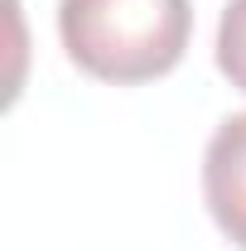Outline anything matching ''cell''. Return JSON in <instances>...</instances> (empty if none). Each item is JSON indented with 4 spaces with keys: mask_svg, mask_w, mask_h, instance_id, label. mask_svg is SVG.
Wrapping results in <instances>:
<instances>
[{
    "mask_svg": "<svg viewBox=\"0 0 246 251\" xmlns=\"http://www.w3.org/2000/svg\"><path fill=\"white\" fill-rule=\"evenodd\" d=\"M188 34V0H58V39L68 58L116 87L154 82L179 68Z\"/></svg>",
    "mask_w": 246,
    "mask_h": 251,
    "instance_id": "6da1fadb",
    "label": "cell"
},
{
    "mask_svg": "<svg viewBox=\"0 0 246 251\" xmlns=\"http://www.w3.org/2000/svg\"><path fill=\"white\" fill-rule=\"evenodd\" d=\"M203 198L217 232L246 251V111H232L203 150Z\"/></svg>",
    "mask_w": 246,
    "mask_h": 251,
    "instance_id": "7a4b0ae2",
    "label": "cell"
},
{
    "mask_svg": "<svg viewBox=\"0 0 246 251\" xmlns=\"http://www.w3.org/2000/svg\"><path fill=\"white\" fill-rule=\"evenodd\" d=\"M217 68L227 73V82L246 92V0H232L222 10L217 25Z\"/></svg>",
    "mask_w": 246,
    "mask_h": 251,
    "instance_id": "3957f363",
    "label": "cell"
}]
</instances>
